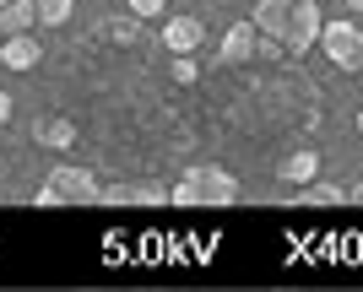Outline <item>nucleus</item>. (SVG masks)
Here are the masks:
<instances>
[{"label": "nucleus", "mask_w": 363, "mask_h": 292, "mask_svg": "<svg viewBox=\"0 0 363 292\" xmlns=\"http://www.w3.org/2000/svg\"><path fill=\"white\" fill-rule=\"evenodd\" d=\"M255 44H260V28L244 16V22H233V28L217 38V65H250L255 60Z\"/></svg>", "instance_id": "6"}, {"label": "nucleus", "mask_w": 363, "mask_h": 292, "mask_svg": "<svg viewBox=\"0 0 363 292\" xmlns=\"http://www.w3.org/2000/svg\"><path fill=\"white\" fill-rule=\"evenodd\" d=\"M33 141H38V146H49V152H65V146L76 141V124L65 119V114H44V119L33 124Z\"/></svg>", "instance_id": "10"}, {"label": "nucleus", "mask_w": 363, "mask_h": 292, "mask_svg": "<svg viewBox=\"0 0 363 292\" xmlns=\"http://www.w3.org/2000/svg\"><path fill=\"white\" fill-rule=\"evenodd\" d=\"M168 200H174V206H233V200H239V179H233V173L228 168H217V163H201V168H190L179 179V185L168 189Z\"/></svg>", "instance_id": "1"}, {"label": "nucleus", "mask_w": 363, "mask_h": 292, "mask_svg": "<svg viewBox=\"0 0 363 292\" xmlns=\"http://www.w3.org/2000/svg\"><path fill=\"white\" fill-rule=\"evenodd\" d=\"M277 179H282V185H293V189H303L309 179H320V152H315V146L288 152L282 163H277Z\"/></svg>", "instance_id": "8"}, {"label": "nucleus", "mask_w": 363, "mask_h": 292, "mask_svg": "<svg viewBox=\"0 0 363 292\" xmlns=\"http://www.w3.org/2000/svg\"><path fill=\"white\" fill-rule=\"evenodd\" d=\"M320 28H325V6L320 0H293V11H288V22H282V49L288 54H309V49L320 44Z\"/></svg>", "instance_id": "4"}, {"label": "nucleus", "mask_w": 363, "mask_h": 292, "mask_svg": "<svg viewBox=\"0 0 363 292\" xmlns=\"http://www.w3.org/2000/svg\"><path fill=\"white\" fill-rule=\"evenodd\" d=\"M358 136H363V108H358Z\"/></svg>", "instance_id": "20"}, {"label": "nucleus", "mask_w": 363, "mask_h": 292, "mask_svg": "<svg viewBox=\"0 0 363 292\" xmlns=\"http://www.w3.org/2000/svg\"><path fill=\"white\" fill-rule=\"evenodd\" d=\"M320 6H325V0H320Z\"/></svg>", "instance_id": "22"}, {"label": "nucleus", "mask_w": 363, "mask_h": 292, "mask_svg": "<svg viewBox=\"0 0 363 292\" xmlns=\"http://www.w3.org/2000/svg\"><path fill=\"white\" fill-rule=\"evenodd\" d=\"M104 200H108V206H163L168 189L152 185V179H141V185H114V189H104Z\"/></svg>", "instance_id": "9"}, {"label": "nucleus", "mask_w": 363, "mask_h": 292, "mask_svg": "<svg viewBox=\"0 0 363 292\" xmlns=\"http://www.w3.org/2000/svg\"><path fill=\"white\" fill-rule=\"evenodd\" d=\"M288 11H293V0H250V22H255L260 33H282V22H288Z\"/></svg>", "instance_id": "12"}, {"label": "nucleus", "mask_w": 363, "mask_h": 292, "mask_svg": "<svg viewBox=\"0 0 363 292\" xmlns=\"http://www.w3.org/2000/svg\"><path fill=\"white\" fill-rule=\"evenodd\" d=\"M174 81H179V87L201 81V65H196V54H174Z\"/></svg>", "instance_id": "16"}, {"label": "nucleus", "mask_w": 363, "mask_h": 292, "mask_svg": "<svg viewBox=\"0 0 363 292\" xmlns=\"http://www.w3.org/2000/svg\"><path fill=\"white\" fill-rule=\"evenodd\" d=\"M347 195H352V200H363V179H358V185H352V189H347Z\"/></svg>", "instance_id": "19"}, {"label": "nucleus", "mask_w": 363, "mask_h": 292, "mask_svg": "<svg viewBox=\"0 0 363 292\" xmlns=\"http://www.w3.org/2000/svg\"><path fill=\"white\" fill-rule=\"evenodd\" d=\"M320 49L336 71H363V22L358 16H336L320 28Z\"/></svg>", "instance_id": "3"}, {"label": "nucleus", "mask_w": 363, "mask_h": 292, "mask_svg": "<svg viewBox=\"0 0 363 292\" xmlns=\"http://www.w3.org/2000/svg\"><path fill=\"white\" fill-rule=\"evenodd\" d=\"M33 28H38L33 0H6V6H0V38H11V33H33Z\"/></svg>", "instance_id": "11"}, {"label": "nucleus", "mask_w": 363, "mask_h": 292, "mask_svg": "<svg viewBox=\"0 0 363 292\" xmlns=\"http://www.w3.org/2000/svg\"><path fill=\"white\" fill-rule=\"evenodd\" d=\"M38 60H44V44H38L33 33H11V38H0V65H6V71H33Z\"/></svg>", "instance_id": "7"}, {"label": "nucleus", "mask_w": 363, "mask_h": 292, "mask_svg": "<svg viewBox=\"0 0 363 292\" xmlns=\"http://www.w3.org/2000/svg\"><path fill=\"white\" fill-rule=\"evenodd\" d=\"M33 11H38V28H65L76 0H33Z\"/></svg>", "instance_id": "14"}, {"label": "nucleus", "mask_w": 363, "mask_h": 292, "mask_svg": "<svg viewBox=\"0 0 363 292\" xmlns=\"http://www.w3.org/2000/svg\"><path fill=\"white\" fill-rule=\"evenodd\" d=\"M6 119H11V98L0 93V124H6Z\"/></svg>", "instance_id": "18"}, {"label": "nucleus", "mask_w": 363, "mask_h": 292, "mask_svg": "<svg viewBox=\"0 0 363 292\" xmlns=\"http://www.w3.org/2000/svg\"><path fill=\"white\" fill-rule=\"evenodd\" d=\"M104 200V185L92 168H76V163H60L38 185V206H98Z\"/></svg>", "instance_id": "2"}, {"label": "nucleus", "mask_w": 363, "mask_h": 292, "mask_svg": "<svg viewBox=\"0 0 363 292\" xmlns=\"http://www.w3.org/2000/svg\"><path fill=\"white\" fill-rule=\"evenodd\" d=\"M342 200H352V195L342 185H331V179H309L298 189V206H342Z\"/></svg>", "instance_id": "13"}, {"label": "nucleus", "mask_w": 363, "mask_h": 292, "mask_svg": "<svg viewBox=\"0 0 363 292\" xmlns=\"http://www.w3.org/2000/svg\"><path fill=\"white\" fill-rule=\"evenodd\" d=\"M157 44L168 49V54H201V44H206V22L201 16H163V38Z\"/></svg>", "instance_id": "5"}, {"label": "nucleus", "mask_w": 363, "mask_h": 292, "mask_svg": "<svg viewBox=\"0 0 363 292\" xmlns=\"http://www.w3.org/2000/svg\"><path fill=\"white\" fill-rule=\"evenodd\" d=\"M0 6H6V0H0Z\"/></svg>", "instance_id": "21"}, {"label": "nucleus", "mask_w": 363, "mask_h": 292, "mask_svg": "<svg viewBox=\"0 0 363 292\" xmlns=\"http://www.w3.org/2000/svg\"><path fill=\"white\" fill-rule=\"evenodd\" d=\"M125 6H130L136 22H163L168 16V0H125Z\"/></svg>", "instance_id": "15"}, {"label": "nucleus", "mask_w": 363, "mask_h": 292, "mask_svg": "<svg viewBox=\"0 0 363 292\" xmlns=\"http://www.w3.org/2000/svg\"><path fill=\"white\" fill-rule=\"evenodd\" d=\"M342 6H347V16H358V22H363V0H342Z\"/></svg>", "instance_id": "17"}]
</instances>
